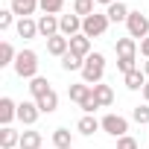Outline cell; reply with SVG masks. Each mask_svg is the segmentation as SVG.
<instances>
[{
  "label": "cell",
  "instance_id": "obj_14",
  "mask_svg": "<svg viewBox=\"0 0 149 149\" xmlns=\"http://www.w3.org/2000/svg\"><path fill=\"white\" fill-rule=\"evenodd\" d=\"M123 82H126L129 91H143V85H146L149 79H146V73H143L140 67H134V70H129L126 76H123Z\"/></svg>",
  "mask_w": 149,
  "mask_h": 149
},
{
  "label": "cell",
  "instance_id": "obj_29",
  "mask_svg": "<svg viewBox=\"0 0 149 149\" xmlns=\"http://www.w3.org/2000/svg\"><path fill=\"white\" fill-rule=\"evenodd\" d=\"M64 9V0H41V12L44 15H58Z\"/></svg>",
  "mask_w": 149,
  "mask_h": 149
},
{
  "label": "cell",
  "instance_id": "obj_33",
  "mask_svg": "<svg viewBox=\"0 0 149 149\" xmlns=\"http://www.w3.org/2000/svg\"><path fill=\"white\" fill-rule=\"evenodd\" d=\"M117 149H140V146H137V140H134V137H129V134H126V137H120V140H117Z\"/></svg>",
  "mask_w": 149,
  "mask_h": 149
},
{
  "label": "cell",
  "instance_id": "obj_27",
  "mask_svg": "<svg viewBox=\"0 0 149 149\" xmlns=\"http://www.w3.org/2000/svg\"><path fill=\"white\" fill-rule=\"evenodd\" d=\"M132 120H134V123H140V126H149V102L134 105V108H132Z\"/></svg>",
  "mask_w": 149,
  "mask_h": 149
},
{
  "label": "cell",
  "instance_id": "obj_26",
  "mask_svg": "<svg viewBox=\"0 0 149 149\" xmlns=\"http://www.w3.org/2000/svg\"><path fill=\"white\" fill-rule=\"evenodd\" d=\"M82 67H85V58H79V56H73V53H67V56H61V70H79L82 73Z\"/></svg>",
  "mask_w": 149,
  "mask_h": 149
},
{
  "label": "cell",
  "instance_id": "obj_32",
  "mask_svg": "<svg viewBox=\"0 0 149 149\" xmlns=\"http://www.w3.org/2000/svg\"><path fill=\"white\" fill-rule=\"evenodd\" d=\"M79 108H82V111H85V114H94V111H97V108H100V102H97V100H94V91H91V97H88V100H85V102H82V105H79Z\"/></svg>",
  "mask_w": 149,
  "mask_h": 149
},
{
  "label": "cell",
  "instance_id": "obj_21",
  "mask_svg": "<svg viewBox=\"0 0 149 149\" xmlns=\"http://www.w3.org/2000/svg\"><path fill=\"white\" fill-rule=\"evenodd\" d=\"M21 143V134L12 129V126H3L0 129V149H15Z\"/></svg>",
  "mask_w": 149,
  "mask_h": 149
},
{
  "label": "cell",
  "instance_id": "obj_35",
  "mask_svg": "<svg viewBox=\"0 0 149 149\" xmlns=\"http://www.w3.org/2000/svg\"><path fill=\"white\" fill-rule=\"evenodd\" d=\"M140 94H143V102H149V82L143 85V91H140Z\"/></svg>",
  "mask_w": 149,
  "mask_h": 149
},
{
  "label": "cell",
  "instance_id": "obj_30",
  "mask_svg": "<svg viewBox=\"0 0 149 149\" xmlns=\"http://www.w3.org/2000/svg\"><path fill=\"white\" fill-rule=\"evenodd\" d=\"M134 61H137V56H123V58H117V70H120L123 76H126L129 70H134V67H137Z\"/></svg>",
  "mask_w": 149,
  "mask_h": 149
},
{
  "label": "cell",
  "instance_id": "obj_20",
  "mask_svg": "<svg viewBox=\"0 0 149 149\" xmlns=\"http://www.w3.org/2000/svg\"><path fill=\"white\" fill-rule=\"evenodd\" d=\"M129 12H132V9H129L126 3H120V0H114V3L108 6V12H105V15H108V21H111V24H120V21L126 24V18H129Z\"/></svg>",
  "mask_w": 149,
  "mask_h": 149
},
{
  "label": "cell",
  "instance_id": "obj_1",
  "mask_svg": "<svg viewBox=\"0 0 149 149\" xmlns=\"http://www.w3.org/2000/svg\"><path fill=\"white\" fill-rule=\"evenodd\" d=\"M102 76H105V56L102 53H91L85 58V67H82V82L94 88V85L102 82Z\"/></svg>",
  "mask_w": 149,
  "mask_h": 149
},
{
  "label": "cell",
  "instance_id": "obj_13",
  "mask_svg": "<svg viewBox=\"0 0 149 149\" xmlns=\"http://www.w3.org/2000/svg\"><path fill=\"white\" fill-rule=\"evenodd\" d=\"M15 29H18V35H21L24 41H32V38L38 35V21H32V18H18Z\"/></svg>",
  "mask_w": 149,
  "mask_h": 149
},
{
  "label": "cell",
  "instance_id": "obj_36",
  "mask_svg": "<svg viewBox=\"0 0 149 149\" xmlns=\"http://www.w3.org/2000/svg\"><path fill=\"white\" fill-rule=\"evenodd\" d=\"M143 73H146V79H149V58L143 61Z\"/></svg>",
  "mask_w": 149,
  "mask_h": 149
},
{
  "label": "cell",
  "instance_id": "obj_17",
  "mask_svg": "<svg viewBox=\"0 0 149 149\" xmlns=\"http://www.w3.org/2000/svg\"><path fill=\"white\" fill-rule=\"evenodd\" d=\"M53 146H56V149H73V132L64 129V126H58V129L53 132Z\"/></svg>",
  "mask_w": 149,
  "mask_h": 149
},
{
  "label": "cell",
  "instance_id": "obj_7",
  "mask_svg": "<svg viewBox=\"0 0 149 149\" xmlns=\"http://www.w3.org/2000/svg\"><path fill=\"white\" fill-rule=\"evenodd\" d=\"M58 32L64 38H73V35H79L82 32V18L76 12H70V15H58Z\"/></svg>",
  "mask_w": 149,
  "mask_h": 149
},
{
  "label": "cell",
  "instance_id": "obj_11",
  "mask_svg": "<svg viewBox=\"0 0 149 149\" xmlns=\"http://www.w3.org/2000/svg\"><path fill=\"white\" fill-rule=\"evenodd\" d=\"M38 35H44V38L58 35V15H41L38 18Z\"/></svg>",
  "mask_w": 149,
  "mask_h": 149
},
{
  "label": "cell",
  "instance_id": "obj_3",
  "mask_svg": "<svg viewBox=\"0 0 149 149\" xmlns=\"http://www.w3.org/2000/svg\"><path fill=\"white\" fill-rule=\"evenodd\" d=\"M126 29H129V38H146L149 35V18L143 15V12H129V18H126Z\"/></svg>",
  "mask_w": 149,
  "mask_h": 149
},
{
  "label": "cell",
  "instance_id": "obj_19",
  "mask_svg": "<svg viewBox=\"0 0 149 149\" xmlns=\"http://www.w3.org/2000/svg\"><path fill=\"white\" fill-rule=\"evenodd\" d=\"M91 91H94L91 85H85V82H76V85H70V88H67V97H70V102H79V105H82V102L91 97Z\"/></svg>",
  "mask_w": 149,
  "mask_h": 149
},
{
  "label": "cell",
  "instance_id": "obj_24",
  "mask_svg": "<svg viewBox=\"0 0 149 149\" xmlns=\"http://www.w3.org/2000/svg\"><path fill=\"white\" fill-rule=\"evenodd\" d=\"M38 102V108H41V114H53L56 108H58V94L56 91H50V94H44L41 100H35Z\"/></svg>",
  "mask_w": 149,
  "mask_h": 149
},
{
  "label": "cell",
  "instance_id": "obj_8",
  "mask_svg": "<svg viewBox=\"0 0 149 149\" xmlns=\"http://www.w3.org/2000/svg\"><path fill=\"white\" fill-rule=\"evenodd\" d=\"M18 120V102L12 97H0V126H12Z\"/></svg>",
  "mask_w": 149,
  "mask_h": 149
},
{
  "label": "cell",
  "instance_id": "obj_25",
  "mask_svg": "<svg viewBox=\"0 0 149 149\" xmlns=\"http://www.w3.org/2000/svg\"><path fill=\"white\" fill-rule=\"evenodd\" d=\"M15 58H18V50L9 41H3V44H0V67H12Z\"/></svg>",
  "mask_w": 149,
  "mask_h": 149
},
{
  "label": "cell",
  "instance_id": "obj_38",
  "mask_svg": "<svg viewBox=\"0 0 149 149\" xmlns=\"http://www.w3.org/2000/svg\"><path fill=\"white\" fill-rule=\"evenodd\" d=\"M73 3H79V0H73Z\"/></svg>",
  "mask_w": 149,
  "mask_h": 149
},
{
  "label": "cell",
  "instance_id": "obj_2",
  "mask_svg": "<svg viewBox=\"0 0 149 149\" xmlns=\"http://www.w3.org/2000/svg\"><path fill=\"white\" fill-rule=\"evenodd\" d=\"M12 70L18 73L21 79H35L38 76V53L35 50H18V58H15V64H12Z\"/></svg>",
  "mask_w": 149,
  "mask_h": 149
},
{
  "label": "cell",
  "instance_id": "obj_9",
  "mask_svg": "<svg viewBox=\"0 0 149 149\" xmlns=\"http://www.w3.org/2000/svg\"><path fill=\"white\" fill-rule=\"evenodd\" d=\"M47 53H50V56H56V58L67 56V53H70V38H64L61 32H58V35H53V38H47Z\"/></svg>",
  "mask_w": 149,
  "mask_h": 149
},
{
  "label": "cell",
  "instance_id": "obj_10",
  "mask_svg": "<svg viewBox=\"0 0 149 149\" xmlns=\"http://www.w3.org/2000/svg\"><path fill=\"white\" fill-rule=\"evenodd\" d=\"M70 53L73 56H79V58H88L94 50H91V38L85 35V32H79V35H73L70 38Z\"/></svg>",
  "mask_w": 149,
  "mask_h": 149
},
{
  "label": "cell",
  "instance_id": "obj_37",
  "mask_svg": "<svg viewBox=\"0 0 149 149\" xmlns=\"http://www.w3.org/2000/svg\"><path fill=\"white\" fill-rule=\"evenodd\" d=\"M97 3H105V6H111V3H114V0H97Z\"/></svg>",
  "mask_w": 149,
  "mask_h": 149
},
{
  "label": "cell",
  "instance_id": "obj_4",
  "mask_svg": "<svg viewBox=\"0 0 149 149\" xmlns=\"http://www.w3.org/2000/svg\"><path fill=\"white\" fill-rule=\"evenodd\" d=\"M108 15H100V12H94V15H88L85 21H82V32L88 35V38H100V35H105V29H108Z\"/></svg>",
  "mask_w": 149,
  "mask_h": 149
},
{
  "label": "cell",
  "instance_id": "obj_31",
  "mask_svg": "<svg viewBox=\"0 0 149 149\" xmlns=\"http://www.w3.org/2000/svg\"><path fill=\"white\" fill-rule=\"evenodd\" d=\"M15 24V12L12 9H0V29H9Z\"/></svg>",
  "mask_w": 149,
  "mask_h": 149
},
{
  "label": "cell",
  "instance_id": "obj_6",
  "mask_svg": "<svg viewBox=\"0 0 149 149\" xmlns=\"http://www.w3.org/2000/svg\"><path fill=\"white\" fill-rule=\"evenodd\" d=\"M38 117H41V108H38V102L35 100H24V102H18V120L24 123V126H35L38 123Z\"/></svg>",
  "mask_w": 149,
  "mask_h": 149
},
{
  "label": "cell",
  "instance_id": "obj_16",
  "mask_svg": "<svg viewBox=\"0 0 149 149\" xmlns=\"http://www.w3.org/2000/svg\"><path fill=\"white\" fill-rule=\"evenodd\" d=\"M100 129H102V123H100L94 114H85V117H79V123H76V132L85 134V137L94 134V132H100Z\"/></svg>",
  "mask_w": 149,
  "mask_h": 149
},
{
  "label": "cell",
  "instance_id": "obj_15",
  "mask_svg": "<svg viewBox=\"0 0 149 149\" xmlns=\"http://www.w3.org/2000/svg\"><path fill=\"white\" fill-rule=\"evenodd\" d=\"M94 100L100 102V108H108V105L114 102V88H111V85H105V82L94 85Z\"/></svg>",
  "mask_w": 149,
  "mask_h": 149
},
{
  "label": "cell",
  "instance_id": "obj_22",
  "mask_svg": "<svg viewBox=\"0 0 149 149\" xmlns=\"http://www.w3.org/2000/svg\"><path fill=\"white\" fill-rule=\"evenodd\" d=\"M114 50H117V58H123V56H137V41L134 38H117V44H114Z\"/></svg>",
  "mask_w": 149,
  "mask_h": 149
},
{
  "label": "cell",
  "instance_id": "obj_28",
  "mask_svg": "<svg viewBox=\"0 0 149 149\" xmlns=\"http://www.w3.org/2000/svg\"><path fill=\"white\" fill-rule=\"evenodd\" d=\"M94 3H97V0H79V3H73V12L85 21L88 15H94Z\"/></svg>",
  "mask_w": 149,
  "mask_h": 149
},
{
  "label": "cell",
  "instance_id": "obj_34",
  "mask_svg": "<svg viewBox=\"0 0 149 149\" xmlns=\"http://www.w3.org/2000/svg\"><path fill=\"white\" fill-rule=\"evenodd\" d=\"M140 56H143V58H149V35L140 41Z\"/></svg>",
  "mask_w": 149,
  "mask_h": 149
},
{
  "label": "cell",
  "instance_id": "obj_18",
  "mask_svg": "<svg viewBox=\"0 0 149 149\" xmlns=\"http://www.w3.org/2000/svg\"><path fill=\"white\" fill-rule=\"evenodd\" d=\"M41 143H44L41 132L29 129V132H21V143H18V149H41Z\"/></svg>",
  "mask_w": 149,
  "mask_h": 149
},
{
  "label": "cell",
  "instance_id": "obj_23",
  "mask_svg": "<svg viewBox=\"0 0 149 149\" xmlns=\"http://www.w3.org/2000/svg\"><path fill=\"white\" fill-rule=\"evenodd\" d=\"M53 88H50V82L44 79V76H35V79H29V94H32V100H41L44 94H50Z\"/></svg>",
  "mask_w": 149,
  "mask_h": 149
},
{
  "label": "cell",
  "instance_id": "obj_12",
  "mask_svg": "<svg viewBox=\"0 0 149 149\" xmlns=\"http://www.w3.org/2000/svg\"><path fill=\"white\" fill-rule=\"evenodd\" d=\"M18 18H32L35 9H41V0H12V6H9Z\"/></svg>",
  "mask_w": 149,
  "mask_h": 149
},
{
  "label": "cell",
  "instance_id": "obj_5",
  "mask_svg": "<svg viewBox=\"0 0 149 149\" xmlns=\"http://www.w3.org/2000/svg\"><path fill=\"white\" fill-rule=\"evenodd\" d=\"M100 123H102V132H105V134H111V137H117V140L129 134V120H126V117H120V114H105Z\"/></svg>",
  "mask_w": 149,
  "mask_h": 149
}]
</instances>
